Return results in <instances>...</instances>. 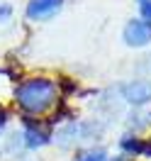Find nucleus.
<instances>
[{"instance_id": "obj_6", "label": "nucleus", "mask_w": 151, "mask_h": 161, "mask_svg": "<svg viewBox=\"0 0 151 161\" xmlns=\"http://www.w3.org/2000/svg\"><path fill=\"white\" fill-rule=\"evenodd\" d=\"M122 149L127 151V154H144L146 144H144L139 137H132V134H127V137L122 139Z\"/></svg>"}, {"instance_id": "obj_5", "label": "nucleus", "mask_w": 151, "mask_h": 161, "mask_svg": "<svg viewBox=\"0 0 151 161\" xmlns=\"http://www.w3.org/2000/svg\"><path fill=\"white\" fill-rule=\"evenodd\" d=\"M27 125V130H24V137H27V147H41V144H46L49 142V130L46 127H41L39 122H32V120H27L24 122Z\"/></svg>"}, {"instance_id": "obj_4", "label": "nucleus", "mask_w": 151, "mask_h": 161, "mask_svg": "<svg viewBox=\"0 0 151 161\" xmlns=\"http://www.w3.org/2000/svg\"><path fill=\"white\" fill-rule=\"evenodd\" d=\"M61 3L63 0H30L27 15H30L32 20H44V17H49V15H54V12L59 10Z\"/></svg>"}, {"instance_id": "obj_11", "label": "nucleus", "mask_w": 151, "mask_h": 161, "mask_svg": "<svg viewBox=\"0 0 151 161\" xmlns=\"http://www.w3.org/2000/svg\"><path fill=\"white\" fill-rule=\"evenodd\" d=\"M139 3H144V0H139Z\"/></svg>"}, {"instance_id": "obj_1", "label": "nucleus", "mask_w": 151, "mask_h": 161, "mask_svg": "<svg viewBox=\"0 0 151 161\" xmlns=\"http://www.w3.org/2000/svg\"><path fill=\"white\" fill-rule=\"evenodd\" d=\"M15 100L20 103V108L24 112L39 115L46 108L54 105L56 100V83L49 78H30L20 83V88L15 91Z\"/></svg>"}, {"instance_id": "obj_7", "label": "nucleus", "mask_w": 151, "mask_h": 161, "mask_svg": "<svg viewBox=\"0 0 151 161\" xmlns=\"http://www.w3.org/2000/svg\"><path fill=\"white\" fill-rule=\"evenodd\" d=\"M78 161H105V154H102V151H88V154H83Z\"/></svg>"}, {"instance_id": "obj_10", "label": "nucleus", "mask_w": 151, "mask_h": 161, "mask_svg": "<svg viewBox=\"0 0 151 161\" xmlns=\"http://www.w3.org/2000/svg\"><path fill=\"white\" fill-rule=\"evenodd\" d=\"M3 125H5V112H0V130H3Z\"/></svg>"}, {"instance_id": "obj_8", "label": "nucleus", "mask_w": 151, "mask_h": 161, "mask_svg": "<svg viewBox=\"0 0 151 161\" xmlns=\"http://www.w3.org/2000/svg\"><path fill=\"white\" fill-rule=\"evenodd\" d=\"M139 5H141V17H144V22L151 25V0H144V3H139Z\"/></svg>"}, {"instance_id": "obj_3", "label": "nucleus", "mask_w": 151, "mask_h": 161, "mask_svg": "<svg viewBox=\"0 0 151 161\" xmlns=\"http://www.w3.org/2000/svg\"><path fill=\"white\" fill-rule=\"evenodd\" d=\"M124 98L134 105H146L151 100V80H134L124 86Z\"/></svg>"}, {"instance_id": "obj_9", "label": "nucleus", "mask_w": 151, "mask_h": 161, "mask_svg": "<svg viewBox=\"0 0 151 161\" xmlns=\"http://www.w3.org/2000/svg\"><path fill=\"white\" fill-rule=\"evenodd\" d=\"M12 15V8L10 5H0V22H8Z\"/></svg>"}, {"instance_id": "obj_2", "label": "nucleus", "mask_w": 151, "mask_h": 161, "mask_svg": "<svg viewBox=\"0 0 151 161\" xmlns=\"http://www.w3.org/2000/svg\"><path fill=\"white\" fill-rule=\"evenodd\" d=\"M124 42L129 47H144L151 42V25L144 20H132L124 27Z\"/></svg>"}]
</instances>
